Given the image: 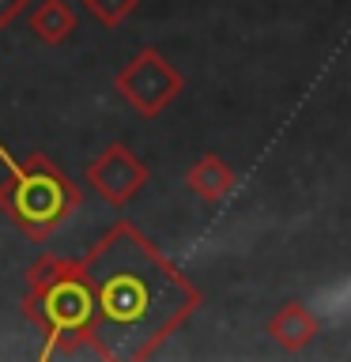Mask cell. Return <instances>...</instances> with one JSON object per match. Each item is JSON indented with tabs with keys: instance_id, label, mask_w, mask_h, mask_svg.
Returning a JSON list of instances; mask_svg holds the SVG:
<instances>
[{
	"instance_id": "cell-7",
	"label": "cell",
	"mask_w": 351,
	"mask_h": 362,
	"mask_svg": "<svg viewBox=\"0 0 351 362\" xmlns=\"http://www.w3.org/2000/svg\"><path fill=\"white\" fill-rule=\"evenodd\" d=\"M185 185L197 192V197L204 204H219L226 192L234 189V170L223 163L219 155H212V151H204L197 163H192L185 170Z\"/></svg>"
},
{
	"instance_id": "cell-9",
	"label": "cell",
	"mask_w": 351,
	"mask_h": 362,
	"mask_svg": "<svg viewBox=\"0 0 351 362\" xmlns=\"http://www.w3.org/2000/svg\"><path fill=\"white\" fill-rule=\"evenodd\" d=\"M79 4L87 8V16H95L102 27L113 30V27H121V23L132 16L140 0H79Z\"/></svg>"
},
{
	"instance_id": "cell-6",
	"label": "cell",
	"mask_w": 351,
	"mask_h": 362,
	"mask_svg": "<svg viewBox=\"0 0 351 362\" xmlns=\"http://www.w3.org/2000/svg\"><path fill=\"white\" fill-rule=\"evenodd\" d=\"M268 336L276 339L283 351H302L306 344H313V336H317V317L306 310L302 302H283L280 310L268 317Z\"/></svg>"
},
{
	"instance_id": "cell-4",
	"label": "cell",
	"mask_w": 351,
	"mask_h": 362,
	"mask_svg": "<svg viewBox=\"0 0 351 362\" xmlns=\"http://www.w3.org/2000/svg\"><path fill=\"white\" fill-rule=\"evenodd\" d=\"M113 87L132 102V110H140L144 117H159L181 90H185V76L166 61L159 49H140L129 64H121V72L113 76Z\"/></svg>"
},
{
	"instance_id": "cell-3",
	"label": "cell",
	"mask_w": 351,
	"mask_h": 362,
	"mask_svg": "<svg viewBox=\"0 0 351 362\" xmlns=\"http://www.w3.org/2000/svg\"><path fill=\"white\" fill-rule=\"evenodd\" d=\"M0 166L8 170L0 181V211L34 242H45L79 208V185H72L45 155L34 151L16 158L0 144Z\"/></svg>"
},
{
	"instance_id": "cell-8",
	"label": "cell",
	"mask_w": 351,
	"mask_h": 362,
	"mask_svg": "<svg viewBox=\"0 0 351 362\" xmlns=\"http://www.w3.org/2000/svg\"><path fill=\"white\" fill-rule=\"evenodd\" d=\"M79 27L76 11L68 0H42V4H34L30 11V30L34 38H42L45 45H61L64 38H72Z\"/></svg>"
},
{
	"instance_id": "cell-2",
	"label": "cell",
	"mask_w": 351,
	"mask_h": 362,
	"mask_svg": "<svg viewBox=\"0 0 351 362\" xmlns=\"http://www.w3.org/2000/svg\"><path fill=\"white\" fill-rule=\"evenodd\" d=\"M23 310L42 325L45 336L42 358L76 355V351H91L95 358H102L95 336V302H91L84 260H68L53 253L38 257L27 268Z\"/></svg>"
},
{
	"instance_id": "cell-5",
	"label": "cell",
	"mask_w": 351,
	"mask_h": 362,
	"mask_svg": "<svg viewBox=\"0 0 351 362\" xmlns=\"http://www.w3.org/2000/svg\"><path fill=\"white\" fill-rule=\"evenodd\" d=\"M84 177L102 200H110L113 208H125V204L147 185V166L125 144H110L106 151H98L87 163Z\"/></svg>"
},
{
	"instance_id": "cell-1",
	"label": "cell",
	"mask_w": 351,
	"mask_h": 362,
	"mask_svg": "<svg viewBox=\"0 0 351 362\" xmlns=\"http://www.w3.org/2000/svg\"><path fill=\"white\" fill-rule=\"evenodd\" d=\"M84 272L102 358H151L200 305L197 283L125 219L95 242Z\"/></svg>"
},
{
	"instance_id": "cell-10",
	"label": "cell",
	"mask_w": 351,
	"mask_h": 362,
	"mask_svg": "<svg viewBox=\"0 0 351 362\" xmlns=\"http://www.w3.org/2000/svg\"><path fill=\"white\" fill-rule=\"evenodd\" d=\"M30 0H0V27H11L19 16H23V8H27Z\"/></svg>"
}]
</instances>
